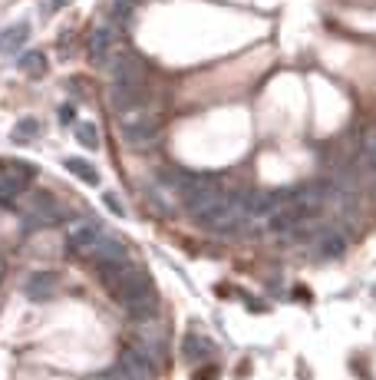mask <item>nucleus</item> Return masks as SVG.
Instances as JSON below:
<instances>
[{"mask_svg":"<svg viewBox=\"0 0 376 380\" xmlns=\"http://www.w3.org/2000/svg\"><path fill=\"white\" fill-rule=\"evenodd\" d=\"M119 132H123V139L129 146H136V149H146L149 142L159 139V132H162V123L155 119L152 113H125L123 123H119Z\"/></svg>","mask_w":376,"mask_h":380,"instance_id":"f257e3e1","label":"nucleus"},{"mask_svg":"<svg viewBox=\"0 0 376 380\" xmlns=\"http://www.w3.org/2000/svg\"><path fill=\"white\" fill-rule=\"evenodd\" d=\"M102 238V228L96 225V222H83V225H76L70 235H66V245L73 248V252H83L89 254L93 252V245Z\"/></svg>","mask_w":376,"mask_h":380,"instance_id":"f03ea898","label":"nucleus"},{"mask_svg":"<svg viewBox=\"0 0 376 380\" xmlns=\"http://www.w3.org/2000/svg\"><path fill=\"white\" fill-rule=\"evenodd\" d=\"M113 26H100L93 40H89V60L96 66H106L109 63V53H113Z\"/></svg>","mask_w":376,"mask_h":380,"instance_id":"7ed1b4c3","label":"nucleus"},{"mask_svg":"<svg viewBox=\"0 0 376 380\" xmlns=\"http://www.w3.org/2000/svg\"><path fill=\"white\" fill-rule=\"evenodd\" d=\"M109 102H113L116 113H136L139 106H142L139 86H113V93H109Z\"/></svg>","mask_w":376,"mask_h":380,"instance_id":"20e7f679","label":"nucleus"},{"mask_svg":"<svg viewBox=\"0 0 376 380\" xmlns=\"http://www.w3.org/2000/svg\"><path fill=\"white\" fill-rule=\"evenodd\" d=\"M139 63L132 56H123L113 63V86H139Z\"/></svg>","mask_w":376,"mask_h":380,"instance_id":"39448f33","label":"nucleus"},{"mask_svg":"<svg viewBox=\"0 0 376 380\" xmlns=\"http://www.w3.org/2000/svg\"><path fill=\"white\" fill-rule=\"evenodd\" d=\"M317 252L324 254V258H340V254L347 252V238L337 235V231H324V235H320V245H317Z\"/></svg>","mask_w":376,"mask_h":380,"instance_id":"423d86ee","label":"nucleus"},{"mask_svg":"<svg viewBox=\"0 0 376 380\" xmlns=\"http://www.w3.org/2000/svg\"><path fill=\"white\" fill-rule=\"evenodd\" d=\"M182 351H185L188 360H201V357H212L214 354V347L208 344V337H195V334H188V337H185Z\"/></svg>","mask_w":376,"mask_h":380,"instance_id":"0eeeda50","label":"nucleus"},{"mask_svg":"<svg viewBox=\"0 0 376 380\" xmlns=\"http://www.w3.org/2000/svg\"><path fill=\"white\" fill-rule=\"evenodd\" d=\"M26 37H30V26H26V24H17V26H10V30L3 33L0 47H3V50H20V47L26 43Z\"/></svg>","mask_w":376,"mask_h":380,"instance_id":"6e6552de","label":"nucleus"},{"mask_svg":"<svg viewBox=\"0 0 376 380\" xmlns=\"http://www.w3.org/2000/svg\"><path fill=\"white\" fill-rule=\"evenodd\" d=\"M20 70H24L26 76H43L47 73V56H43V53H24V56H20Z\"/></svg>","mask_w":376,"mask_h":380,"instance_id":"1a4fd4ad","label":"nucleus"},{"mask_svg":"<svg viewBox=\"0 0 376 380\" xmlns=\"http://www.w3.org/2000/svg\"><path fill=\"white\" fill-rule=\"evenodd\" d=\"M66 169L76 172V176L83 178V182H89V185H96V182H100V172H96L89 162H83V159H66Z\"/></svg>","mask_w":376,"mask_h":380,"instance_id":"9d476101","label":"nucleus"},{"mask_svg":"<svg viewBox=\"0 0 376 380\" xmlns=\"http://www.w3.org/2000/svg\"><path fill=\"white\" fill-rule=\"evenodd\" d=\"M33 136H40V123L37 119H30V116L13 126V142H26V139H33Z\"/></svg>","mask_w":376,"mask_h":380,"instance_id":"9b49d317","label":"nucleus"},{"mask_svg":"<svg viewBox=\"0 0 376 380\" xmlns=\"http://www.w3.org/2000/svg\"><path fill=\"white\" fill-rule=\"evenodd\" d=\"M76 139L83 142L86 149H100V132H96L93 123H79V126H76Z\"/></svg>","mask_w":376,"mask_h":380,"instance_id":"f8f14e48","label":"nucleus"},{"mask_svg":"<svg viewBox=\"0 0 376 380\" xmlns=\"http://www.w3.org/2000/svg\"><path fill=\"white\" fill-rule=\"evenodd\" d=\"M53 284H56V278H53V275H33V278H30V294H33V298H40V294H50Z\"/></svg>","mask_w":376,"mask_h":380,"instance_id":"ddd939ff","label":"nucleus"},{"mask_svg":"<svg viewBox=\"0 0 376 380\" xmlns=\"http://www.w3.org/2000/svg\"><path fill=\"white\" fill-rule=\"evenodd\" d=\"M366 165L376 172V132L370 136V142H366Z\"/></svg>","mask_w":376,"mask_h":380,"instance_id":"4468645a","label":"nucleus"},{"mask_svg":"<svg viewBox=\"0 0 376 380\" xmlns=\"http://www.w3.org/2000/svg\"><path fill=\"white\" fill-rule=\"evenodd\" d=\"M106 205H109V208H113L116 215H125V205L119 202V195H113V192H109V195H106Z\"/></svg>","mask_w":376,"mask_h":380,"instance_id":"2eb2a0df","label":"nucleus"},{"mask_svg":"<svg viewBox=\"0 0 376 380\" xmlns=\"http://www.w3.org/2000/svg\"><path fill=\"white\" fill-rule=\"evenodd\" d=\"M73 0H50V10H60V7H70Z\"/></svg>","mask_w":376,"mask_h":380,"instance_id":"dca6fc26","label":"nucleus"},{"mask_svg":"<svg viewBox=\"0 0 376 380\" xmlns=\"http://www.w3.org/2000/svg\"><path fill=\"white\" fill-rule=\"evenodd\" d=\"M60 116H63V123H70V119H73V106H63Z\"/></svg>","mask_w":376,"mask_h":380,"instance_id":"f3484780","label":"nucleus"}]
</instances>
